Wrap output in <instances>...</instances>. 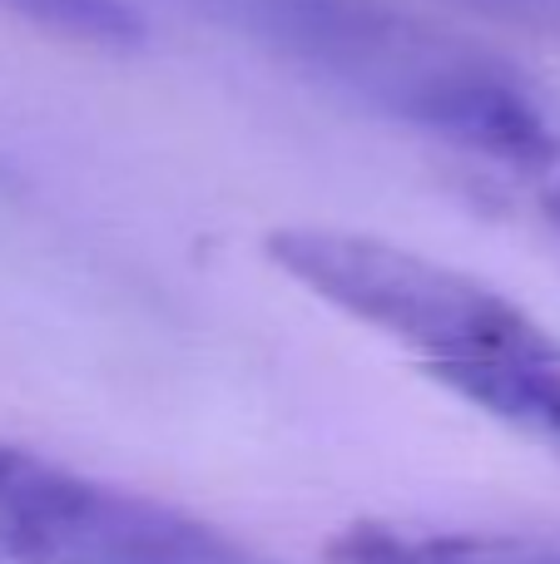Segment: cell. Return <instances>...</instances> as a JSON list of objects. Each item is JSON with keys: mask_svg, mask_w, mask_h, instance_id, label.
I'll return each instance as SVG.
<instances>
[{"mask_svg": "<svg viewBox=\"0 0 560 564\" xmlns=\"http://www.w3.org/2000/svg\"><path fill=\"white\" fill-rule=\"evenodd\" d=\"M228 10L298 69L432 134L472 169L551 124L496 50L397 0H228Z\"/></svg>", "mask_w": 560, "mask_h": 564, "instance_id": "cell-1", "label": "cell"}, {"mask_svg": "<svg viewBox=\"0 0 560 564\" xmlns=\"http://www.w3.org/2000/svg\"><path fill=\"white\" fill-rule=\"evenodd\" d=\"M263 258L308 297L412 351L432 381L496 367L551 341L531 312L482 278L377 234L293 224L263 238Z\"/></svg>", "mask_w": 560, "mask_h": 564, "instance_id": "cell-2", "label": "cell"}, {"mask_svg": "<svg viewBox=\"0 0 560 564\" xmlns=\"http://www.w3.org/2000/svg\"><path fill=\"white\" fill-rule=\"evenodd\" d=\"M0 564H278L189 510L0 441Z\"/></svg>", "mask_w": 560, "mask_h": 564, "instance_id": "cell-3", "label": "cell"}, {"mask_svg": "<svg viewBox=\"0 0 560 564\" xmlns=\"http://www.w3.org/2000/svg\"><path fill=\"white\" fill-rule=\"evenodd\" d=\"M327 564H560L556 545L492 530H417L397 520H353L327 540Z\"/></svg>", "mask_w": 560, "mask_h": 564, "instance_id": "cell-4", "label": "cell"}, {"mask_svg": "<svg viewBox=\"0 0 560 564\" xmlns=\"http://www.w3.org/2000/svg\"><path fill=\"white\" fill-rule=\"evenodd\" d=\"M442 387L452 397L472 401L486 416L506 421V426L526 431V436L560 451V341L556 337L546 347L526 351V357L462 371V377L442 381Z\"/></svg>", "mask_w": 560, "mask_h": 564, "instance_id": "cell-5", "label": "cell"}, {"mask_svg": "<svg viewBox=\"0 0 560 564\" xmlns=\"http://www.w3.org/2000/svg\"><path fill=\"white\" fill-rule=\"evenodd\" d=\"M476 184H486L521 224L560 248V129L541 124L531 139L502 154L496 164L476 169Z\"/></svg>", "mask_w": 560, "mask_h": 564, "instance_id": "cell-6", "label": "cell"}, {"mask_svg": "<svg viewBox=\"0 0 560 564\" xmlns=\"http://www.w3.org/2000/svg\"><path fill=\"white\" fill-rule=\"evenodd\" d=\"M0 10L79 45L129 50L144 40V15L134 10V0H0Z\"/></svg>", "mask_w": 560, "mask_h": 564, "instance_id": "cell-7", "label": "cell"}, {"mask_svg": "<svg viewBox=\"0 0 560 564\" xmlns=\"http://www.w3.org/2000/svg\"><path fill=\"white\" fill-rule=\"evenodd\" d=\"M452 6L496 20V25H511V30L560 35V0H452Z\"/></svg>", "mask_w": 560, "mask_h": 564, "instance_id": "cell-8", "label": "cell"}]
</instances>
